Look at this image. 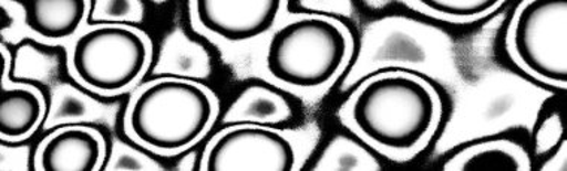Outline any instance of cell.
<instances>
[{"label": "cell", "instance_id": "6da1fadb", "mask_svg": "<svg viewBox=\"0 0 567 171\" xmlns=\"http://www.w3.org/2000/svg\"><path fill=\"white\" fill-rule=\"evenodd\" d=\"M436 106V94L424 79L406 72H386L360 87L352 119L373 142L410 149L431 131Z\"/></svg>", "mask_w": 567, "mask_h": 171}, {"label": "cell", "instance_id": "7c38bea8", "mask_svg": "<svg viewBox=\"0 0 567 171\" xmlns=\"http://www.w3.org/2000/svg\"><path fill=\"white\" fill-rule=\"evenodd\" d=\"M293 115L286 97L268 85H248L230 106L225 122L279 124Z\"/></svg>", "mask_w": 567, "mask_h": 171}, {"label": "cell", "instance_id": "3957f363", "mask_svg": "<svg viewBox=\"0 0 567 171\" xmlns=\"http://www.w3.org/2000/svg\"><path fill=\"white\" fill-rule=\"evenodd\" d=\"M348 40L333 21L302 19L278 30L270 42L268 68L275 78L300 88L320 87L337 75Z\"/></svg>", "mask_w": 567, "mask_h": 171}, {"label": "cell", "instance_id": "ba28073f", "mask_svg": "<svg viewBox=\"0 0 567 171\" xmlns=\"http://www.w3.org/2000/svg\"><path fill=\"white\" fill-rule=\"evenodd\" d=\"M103 140L87 127H64L42 140L34 169L45 171H93L101 169Z\"/></svg>", "mask_w": 567, "mask_h": 171}, {"label": "cell", "instance_id": "8fae6325", "mask_svg": "<svg viewBox=\"0 0 567 171\" xmlns=\"http://www.w3.org/2000/svg\"><path fill=\"white\" fill-rule=\"evenodd\" d=\"M84 0H34L24 3V23L45 40H66L83 23Z\"/></svg>", "mask_w": 567, "mask_h": 171}, {"label": "cell", "instance_id": "8992f818", "mask_svg": "<svg viewBox=\"0 0 567 171\" xmlns=\"http://www.w3.org/2000/svg\"><path fill=\"white\" fill-rule=\"evenodd\" d=\"M295 149L277 131L257 126L227 128L209 143L204 170L210 171H290Z\"/></svg>", "mask_w": 567, "mask_h": 171}, {"label": "cell", "instance_id": "d6986e66", "mask_svg": "<svg viewBox=\"0 0 567 171\" xmlns=\"http://www.w3.org/2000/svg\"><path fill=\"white\" fill-rule=\"evenodd\" d=\"M299 7L309 8V10H318L320 12L333 11V8H351V2H298Z\"/></svg>", "mask_w": 567, "mask_h": 171}, {"label": "cell", "instance_id": "5b68a950", "mask_svg": "<svg viewBox=\"0 0 567 171\" xmlns=\"http://www.w3.org/2000/svg\"><path fill=\"white\" fill-rule=\"evenodd\" d=\"M148 62V44L122 24L96 25L75 42L72 71L97 93L123 92L140 78Z\"/></svg>", "mask_w": 567, "mask_h": 171}, {"label": "cell", "instance_id": "4fadbf2b", "mask_svg": "<svg viewBox=\"0 0 567 171\" xmlns=\"http://www.w3.org/2000/svg\"><path fill=\"white\" fill-rule=\"evenodd\" d=\"M381 169L382 164L371 149L347 135L334 136L312 165L313 171H378Z\"/></svg>", "mask_w": 567, "mask_h": 171}, {"label": "cell", "instance_id": "9c48e42d", "mask_svg": "<svg viewBox=\"0 0 567 171\" xmlns=\"http://www.w3.org/2000/svg\"><path fill=\"white\" fill-rule=\"evenodd\" d=\"M526 148L509 137L478 140L460 148L445 161V171H530Z\"/></svg>", "mask_w": 567, "mask_h": 171}, {"label": "cell", "instance_id": "277c9868", "mask_svg": "<svg viewBox=\"0 0 567 171\" xmlns=\"http://www.w3.org/2000/svg\"><path fill=\"white\" fill-rule=\"evenodd\" d=\"M509 53L518 66L540 83L566 87L567 3L523 2L508 32Z\"/></svg>", "mask_w": 567, "mask_h": 171}, {"label": "cell", "instance_id": "9a60e30c", "mask_svg": "<svg viewBox=\"0 0 567 171\" xmlns=\"http://www.w3.org/2000/svg\"><path fill=\"white\" fill-rule=\"evenodd\" d=\"M565 127H563V110L558 100L545 103L540 110L538 124L534 135L536 156L544 157L551 153L563 142Z\"/></svg>", "mask_w": 567, "mask_h": 171}, {"label": "cell", "instance_id": "7a4b0ae2", "mask_svg": "<svg viewBox=\"0 0 567 171\" xmlns=\"http://www.w3.org/2000/svg\"><path fill=\"white\" fill-rule=\"evenodd\" d=\"M214 113L213 98L202 85L162 79L133 98L127 128L137 142L153 151L179 152L208 130Z\"/></svg>", "mask_w": 567, "mask_h": 171}, {"label": "cell", "instance_id": "52a82bcc", "mask_svg": "<svg viewBox=\"0 0 567 171\" xmlns=\"http://www.w3.org/2000/svg\"><path fill=\"white\" fill-rule=\"evenodd\" d=\"M195 3L197 20L208 32L226 41H247L274 24L277 0H200Z\"/></svg>", "mask_w": 567, "mask_h": 171}, {"label": "cell", "instance_id": "ac0fdd59", "mask_svg": "<svg viewBox=\"0 0 567 171\" xmlns=\"http://www.w3.org/2000/svg\"><path fill=\"white\" fill-rule=\"evenodd\" d=\"M85 98L87 97L72 88L66 87L59 92L54 97V108L49 118L50 126L58 121H64V119L83 118L89 110Z\"/></svg>", "mask_w": 567, "mask_h": 171}, {"label": "cell", "instance_id": "2e32d148", "mask_svg": "<svg viewBox=\"0 0 567 171\" xmlns=\"http://www.w3.org/2000/svg\"><path fill=\"white\" fill-rule=\"evenodd\" d=\"M144 6L135 0H96L92 2L90 24L109 25L117 23H136L142 20Z\"/></svg>", "mask_w": 567, "mask_h": 171}, {"label": "cell", "instance_id": "30bf717a", "mask_svg": "<svg viewBox=\"0 0 567 171\" xmlns=\"http://www.w3.org/2000/svg\"><path fill=\"white\" fill-rule=\"evenodd\" d=\"M45 101L40 89L19 85L0 93V132L3 139L21 140L32 135L44 118Z\"/></svg>", "mask_w": 567, "mask_h": 171}, {"label": "cell", "instance_id": "5bb4252c", "mask_svg": "<svg viewBox=\"0 0 567 171\" xmlns=\"http://www.w3.org/2000/svg\"><path fill=\"white\" fill-rule=\"evenodd\" d=\"M406 7L427 17L446 21H476L484 19L505 6V0H433V2H403Z\"/></svg>", "mask_w": 567, "mask_h": 171}, {"label": "cell", "instance_id": "e0dca14e", "mask_svg": "<svg viewBox=\"0 0 567 171\" xmlns=\"http://www.w3.org/2000/svg\"><path fill=\"white\" fill-rule=\"evenodd\" d=\"M105 170H162V165L136 149L115 140Z\"/></svg>", "mask_w": 567, "mask_h": 171}]
</instances>
